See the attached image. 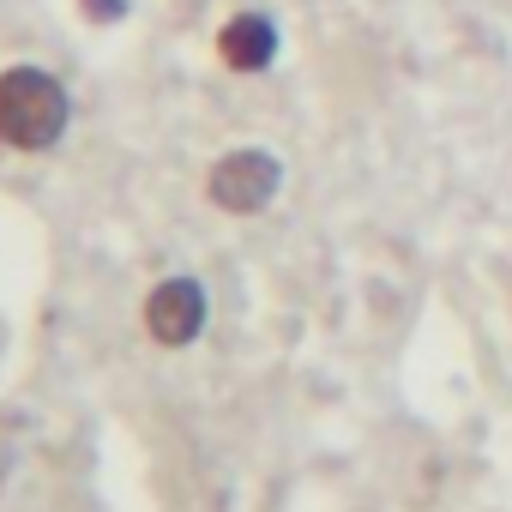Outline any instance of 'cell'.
Returning a JSON list of instances; mask_svg holds the SVG:
<instances>
[{
    "instance_id": "obj_1",
    "label": "cell",
    "mask_w": 512,
    "mask_h": 512,
    "mask_svg": "<svg viewBox=\"0 0 512 512\" xmlns=\"http://www.w3.org/2000/svg\"><path fill=\"white\" fill-rule=\"evenodd\" d=\"M73 121V97L43 67L0 73V145L7 151H55Z\"/></svg>"
},
{
    "instance_id": "obj_2",
    "label": "cell",
    "mask_w": 512,
    "mask_h": 512,
    "mask_svg": "<svg viewBox=\"0 0 512 512\" xmlns=\"http://www.w3.org/2000/svg\"><path fill=\"white\" fill-rule=\"evenodd\" d=\"M278 187H284V163L266 145H235L205 175V199L229 217H260L278 199Z\"/></svg>"
},
{
    "instance_id": "obj_3",
    "label": "cell",
    "mask_w": 512,
    "mask_h": 512,
    "mask_svg": "<svg viewBox=\"0 0 512 512\" xmlns=\"http://www.w3.org/2000/svg\"><path fill=\"white\" fill-rule=\"evenodd\" d=\"M205 320H211V296H205L199 278H163L145 296V332L163 350H187L205 332Z\"/></svg>"
},
{
    "instance_id": "obj_4",
    "label": "cell",
    "mask_w": 512,
    "mask_h": 512,
    "mask_svg": "<svg viewBox=\"0 0 512 512\" xmlns=\"http://www.w3.org/2000/svg\"><path fill=\"white\" fill-rule=\"evenodd\" d=\"M278 49H284L278 19L272 13H253V7L235 13V19H223V31H217V61L229 73H266L278 61Z\"/></svg>"
},
{
    "instance_id": "obj_5",
    "label": "cell",
    "mask_w": 512,
    "mask_h": 512,
    "mask_svg": "<svg viewBox=\"0 0 512 512\" xmlns=\"http://www.w3.org/2000/svg\"><path fill=\"white\" fill-rule=\"evenodd\" d=\"M79 13L91 25H115V19H127V0H79Z\"/></svg>"
}]
</instances>
